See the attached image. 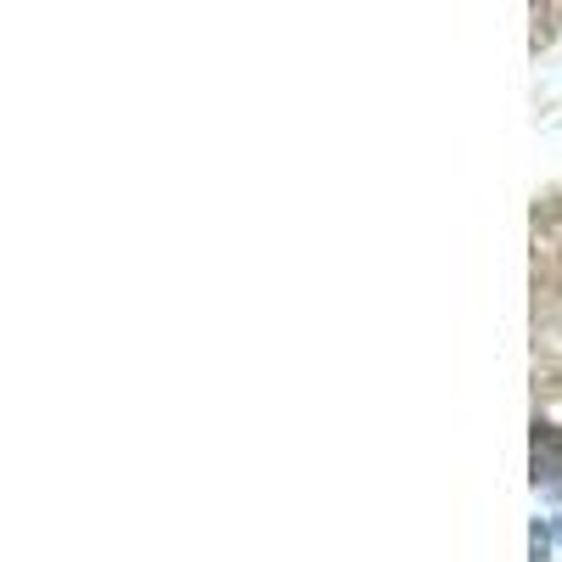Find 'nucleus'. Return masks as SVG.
<instances>
[{
	"label": "nucleus",
	"mask_w": 562,
	"mask_h": 562,
	"mask_svg": "<svg viewBox=\"0 0 562 562\" xmlns=\"http://www.w3.org/2000/svg\"><path fill=\"white\" fill-rule=\"evenodd\" d=\"M529 461H535V490L546 484H562V428L557 422H535L529 434Z\"/></svg>",
	"instance_id": "f257e3e1"
},
{
	"label": "nucleus",
	"mask_w": 562,
	"mask_h": 562,
	"mask_svg": "<svg viewBox=\"0 0 562 562\" xmlns=\"http://www.w3.org/2000/svg\"><path fill=\"white\" fill-rule=\"evenodd\" d=\"M546 551H551V529L535 524V562H546Z\"/></svg>",
	"instance_id": "f03ea898"
}]
</instances>
